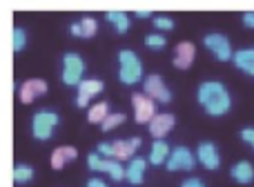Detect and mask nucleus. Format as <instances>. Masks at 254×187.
I'll use <instances>...</instances> for the list:
<instances>
[{"instance_id": "nucleus-24", "label": "nucleus", "mask_w": 254, "mask_h": 187, "mask_svg": "<svg viewBox=\"0 0 254 187\" xmlns=\"http://www.w3.org/2000/svg\"><path fill=\"white\" fill-rule=\"evenodd\" d=\"M31 179H34V167H31V165H25V163H20V165L13 167V181H16L18 185L29 183Z\"/></svg>"}, {"instance_id": "nucleus-16", "label": "nucleus", "mask_w": 254, "mask_h": 187, "mask_svg": "<svg viewBox=\"0 0 254 187\" xmlns=\"http://www.w3.org/2000/svg\"><path fill=\"white\" fill-rule=\"evenodd\" d=\"M145 170H147V158L134 156L125 167V181H129L131 185H140L145 181Z\"/></svg>"}, {"instance_id": "nucleus-15", "label": "nucleus", "mask_w": 254, "mask_h": 187, "mask_svg": "<svg viewBox=\"0 0 254 187\" xmlns=\"http://www.w3.org/2000/svg\"><path fill=\"white\" fill-rule=\"evenodd\" d=\"M105 89V85L96 78H87L78 85V96H76V105L78 107H87V103L94 98L96 94H101Z\"/></svg>"}, {"instance_id": "nucleus-21", "label": "nucleus", "mask_w": 254, "mask_h": 187, "mask_svg": "<svg viewBox=\"0 0 254 187\" xmlns=\"http://www.w3.org/2000/svg\"><path fill=\"white\" fill-rule=\"evenodd\" d=\"M170 145L165 143V140H154L152 149H149V158L147 161L152 163V165H165L167 158H170Z\"/></svg>"}, {"instance_id": "nucleus-8", "label": "nucleus", "mask_w": 254, "mask_h": 187, "mask_svg": "<svg viewBox=\"0 0 254 187\" xmlns=\"http://www.w3.org/2000/svg\"><path fill=\"white\" fill-rule=\"evenodd\" d=\"M196 156H194L192 152H190L188 147H174L170 152V158H167V170L170 172H179V170H185V172H190V170H194L196 167Z\"/></svg>"}, {"instance_id": "nucleus-17", "label": "nucleus", "mask_w": 254, "mask_h": 187, "mask_svg": "<svg viewBox=\"0 0 254 187\" xmlns=\"http://www.w3.org/2000/svg\"><path fill=\"white\" fill-rule=\"evenodd\" d=\"M76 158H78V149L71 147V145H63V147H56L52 152L49 163H52V170H63L67 163L76 161Z\"/></svg>"}, {"instance_id": "nucleus-3", "label": "nucleus", "mask_w": 254, "mask_h": 187, "mask_svg": "<svg viewBox=\"0 0 254 187\" xmlns=\"http://www.w3.org/2000/svg\"><path fill=\"white\" fill-rule=\"evenodd\" d=\"M83 74H85V61L80 54L76 52H67L65 56H63V83L67 85V87H78L80 83H83Z\"/></svg>"}, {"instance_id": "nucleus-2", "label": "nucleus", "mask_w": 254, "mask_h": 187, "mask_svg": "<svg viewBox=\"0 0 254 187\" xmlns=\"http://www.w3.org/2000/svg\"><path fill=\"white\" fill-rule=\"evenodd\" d=\"M119 78L123 85H136L143 80V62L131 49L119 52Z\"/></svg>"}, {"instance_id": "nucleus-30", "label": "nucleus", "mask_w": 254, "mask_h": 187, "mask_svg": "<svg viewBox=\"0 0 254 187\" xmlns=\"http://www.w3.org/2000/svg\"><path fill=\"white\" fill-rule=\"evenodd\" d=\"M181 187H205V183H203L201 179H196V176H192V179H185L183 183H181Z\"/></svg>"}, {"instance_id": "nucleus-13", "label": "nucleus", "mask_w": 254, "mask_h": 187, "mask_svg": "<svg viewBox=\"0 0 254 187\" xmlns=\"http://www.w3.org/2000/svg\"><path fill=\"white\" fill-rule=\"evenodd\" d=\"M194 58H196V47H194V43L183 40V43L176 45V49H174V67L176 69H190Z\"/></svg>"}, {"instance_id": "nucleus-32", "label": "nucleus", "mask_w": 254, "mask_h": 187, "mask_svg": "<svg viewBox=\"0 0 254 187\" xmlns=\"http://www.w3.org/2000/svg\"><path fill=\"white\" fill-rule=\"evenodd\" d=\"M87 187H110L105 183V181H101V179H89L87 181Z\"/></svg>"}, {"instance_id": "nucleus-5", "label": "nucleus", "mask_w": 254, "mask_h": 187, "mask_svg": "<svg viewBox=\"0 0 254 187\" xmlns=\"http://www.w3.org/2000/svg\"><path fill=\"white\" fill-rule=\"evenodd\" d=\"M87 165H89V170H94V172H105V174H110L112 181H123L125 179L123 163L114 161V158H103L101 154H96V152L87 156Z\"/></svg>"}, {"instance_id": "nucleus-10", "label": "nucleus", "mask_w": 254, "mask_h": 187, "mask_svg": "<svg viewBox=\"0 0 254 187\" xmlns=\"http://www.w3.org/2000/svg\"><path fill=\"white\" fill-rule=\"evenodd\" d=\"M140 145H143V140H140L138 136H134V138H129V140H114V143H112V158L119 163L131 161Z\"/></svg>"}, {"instance_id": "nucleus-28", "label": "nucleus", "mask_w": 254, "mask_h": 187, "mask_svg": "<svg viewBox=\"0 0 254 187\" xmlns=\"http://www.w3.org/2000/svg\"><path fill=\"white\" fill-rule=\"evenodd\" d=\"M152 22H154V27H156L158 31H170V29H174V20H172L170 16H154Z\"/></svg>"}, {"instance_id": "nucleus-9", "label": "nucleus", "mask_w": 254, "mask_h": 187, "mask_svg": "<svg viewBox=\"0 0 254 187\" xmlns=\"http://www.w3.org/2000/svg\"><path fill=\"white\" fill-rule=\"evenodd\" d=\"M131 105H134V118H136V123H140V125H143V123L149 125V121L156 116V103H154L149 96L134 94L131 96Z\"/></svg>"}, {"instance_id": "nucleus-12", "label": "nucleus", "mask_w": 254, "mask_h": 187, "mask_svg": "<svg viewBox=\"0 0 254 187\" xmlns=\"http://www.w3.org/2000/svg\"><path fill=\"white\" fill-rule=\"evenodd\" d=\"M176 118L172 114H156V116L149 121V134L154 136V140H163L172 129H174Z\"/></svg>"}, {"instance_id": "nucleus-6", "label": "nucleus", "mask_w": 254, "mask_h": 187, "mask_svg": "<svg viewBox=\"0 0 254 187\" xmlns=\"http://www.w3.org/2000/svg\"><path fill=\"white\" fill-rule=\"evenodd\" d=\"M203 45H205V47L214 54L216 61H221V62L232 61L234 49H232V43H230L228 36H223V34H207L205 38H203Z\"/></svg>"}, {"instance_id": "nucleus-33", "label": "nucleus", "mask_w": 254, "mask_h": 187, "mask_svg": "<svg viewBox=\"0 0 254 187\" xmlns=\"http://www.w3.org/2000/svg\"><path fill=\"white\" fill-rule=\"evenodd\" d=\"M136 16H138V18H152V11H147V9H138V11H136Z\"/></svg>"}, {"instance_id": "nucleus-19", "label": "nucleus", "mask_w": 254, "mask_h": 187, "mask_svg": "<svg viewBox=\"0 0 254 187\" xmlns=\"http://www.w3.org/2000/svg\"><path fill=\"white\" fill-rule=\"evenodd\" d=\"M69 31H71V36H78V38H92L98 31V22H96V18L85 16V18H80L78 22H74V25L69 27Z\"/></svg>"}, {"instance_id": "nucleus-29", "label": "nucleus", "mask_w": 254, "mask_h": 187, "mask_svg": "<svg viewBox=\"0 0 254 187\" xmlns=\"http://www.w3.org/2000/svg\"><path fill=\"white\" fill-rule=\"evenodd\" d=\"M241 140L243 143H248L254 149V127H246V129H241Z\"/></svg>"}, {"instance_id": "nucleus-18", "label": "nucleus", "mask_w": 254, "mask_h": 187, "mask_svg": "<svg viewBox=\"0 0 254 187\" xmlns=\"http://www.w3.org/2000/svg\"><path fill=\"white\" fill-rule=\"evenodd\" d=\"M232 62L239 71L248 76H254V47H243L239 52H234L232 56Z\"/></svg>"}, {"instance_id": "nucleus-26", "label": "nucleus", "mask_w": 254, "mask_h": 187, "mask_svg": "<svg viewBox=\"0 0 254 187\" xmlns=\"http://www.w3.org/2000/svg\"><path fill=\"white\" fill-rule=\"evenodd\" d=\"M11 36H13V52H22L27 47V31L22 27H16Z\"/></svg>"}, {"instance_id": "nucleus-14", "label": "nucleus", "mask_w": 254, "mask_h": 187, "mask_svg": "<svg viewBox=\"0 0 254 187\" xmlns=\"http://www.w3.org/2000/svg\"><path fill=\"white\" fill-rule=\"evenodd\" d=\"M45 94H47V83H45L43 78H31L20 85V100L25 105L34 103L36 98H40V96H45Z\"/></svg>"}, {"instance_id": "nucleus-20", "label": "nucleus", "mask_w": 254, "mask_h": 187, "mask_svg": "<svg viewBox=\"0 0 254 187\" xmlns=\"http://www.w3.org/2000/svg\"><path fill=\"white\" fill-rule=\"evenodd\" d=\"M230 176H232L237 183H241V185L252 183V181H254V167H252V163L250 161L234 163V165L230 167Z\"/></svg>"}, {"instance_id": "nucleus-27", "label": "nucleus", "mask_w": 254, "mask_h": 187, "mask_svg": "<svg viewBox=\"0 0 254 187\" xmlns=\"http://www.w3.org/2000/svg\"><path fill=\"white\" fill-rule=\"evenodd\" d=\"M145 45L149 49H163L167 45V38L161 34H149V36H145Z\"/></svg>"}, {"instance_id": "nucleus-4", "label": "nucleus", "mask_w": 254, "mask_h": 187, "mask_svg": "<svg viewBox=\"0 0 254 187\" xmlns=\"http://www.w3.org/2000/svg\"><path fill=\"white\" fill-rule=\"evenodd\" d=\"M58 123H61V118H58L56 112H52V109H40V112L34 114L31 134H34L36 140H49L54 136V131H56Z\"/></svg>"}, {"instance_id": "nucleus-1", "label": "nucleus", "mask_w": 254, "mask_h": 187, "mask_svg": "<svg viewBox=\"0 0 254 187\" xmlns=\"http://www.w3.org/2000/svg\"><path fill=\"white\" fill-rule=\"evenodd\" d=\"M196 98L210 116H223L232 107V96H230L228 87L223 83H219V80H205V83H201L198 85Z\"/></svg>"}, {"instance_id": "nucleus-7", "label": "nucleus", "mask_w": 254, "mask_h": 187, "mask_svg": "<svg viewBox=\"0 0 254 187\" xmlns=\"http://www.w3.org/2000/svg\"><path fill=\"white\" fill-rule=\"evenodd\" d=\"M143 94L149 96L154 103L165 105V103H170L172 100V92L167 89L165 80H163L158 74H152V76H147V78L143 80Z\"/></svg>"}, {"instance_id": "nucleus-22", "label": "nucleus", "mask_w": 254, "mask_h": 187, "mask_svg": "<svg viewBox=\"0 0 254 187\" xmlns=\"http://www.w3.org/2000/svg\"><path fill=\"white\" fill-rule=\"evenodd\" d=\"M105 18H107V22L114 25V29L119 31V34H125V31L129 29V25H131L129 16H127L125 11H107Z\"/></svg>"}, {"instance_id": "nucleus-25", "label": "nucleus", "mask_w": 254, "mask_h": 187, "mask_svg": "<svg viewBox=\"0 0 254 187\" xmlns=\"http://www.w3.org/2000/svg\"><path fill=\"white\" fill-rule=\"evenodd\" d=\"M123 123H125V114L114 112L101 123V127H103V131H112V129H116L119 125H123Z\"/></svg>"}, {"instance_id": "nucleus-31", "label": "nucleus", "mask_w": 254, "mask_h": 187, "mask_svg": "<svg viewBox=\"0 0 254 187\" xmlns=\"http://www.w3.org/2000/svg\"><path fill=\"white\" fill-rule=\"evenodd\" d=\"M241 20H243V25H246V27L254 29V11H246V13L241 16Z\"/></svg>"}, {"instance_id": "nucleus-11", "label": "nucleus", "mask_w": 254, "mask_h": 187, "mask_svg": "<svg viewBox=\"0 0 254 187\" xmlns=\"http://www.w3.org/2000/svg\"><path fill=\"white\" fill-rule=\"evenodd\" d=\"M196 161L201 163L205 170H216V167L221 165L219 147H216L214 143H210V140L201 143V145H198V149H196Z\"/></svg>"}, {"instance_id": "nucleus-23", "label": "nucleus", "mask_w": 254, "mask_h": 187, "mask_svg": "<svg viewBox=\"0 0 254 187\" xmlns=\"http://www.w3.org/2000/svg\"><path fill=\"white\" fill-rule=\"evenodd\" d=\"M110 105L103 100V103H96V105H92L89 107V112H87V121L89 123H103L107 116H110Z\"/></svg>"}]
</instances>
